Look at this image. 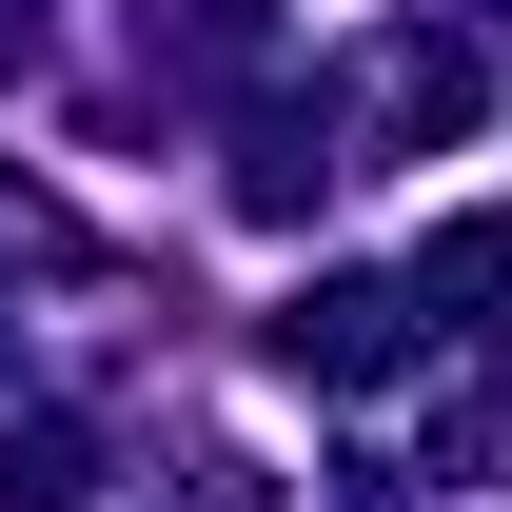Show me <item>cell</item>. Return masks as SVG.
Listing matches in <instances>:
<instances>
[{"label": "cell", "mask_w": 512, "mask_h": 512, "mask_svg": "<svg viewBox=\"0 0 512 512\" xmlns=\"http://www.w3.org/2000/svg\"><path fill=\"white\" fill-rule=\"evenodd\" d=\"M79 493H99V453H79V434H60V414H40V434L0 453V512H79Z\"/></svg>", "instance_id": "obj_2"}, {"label": "cell", "mask_w": 512, "mask_h": 512, "mask_svg": "<svg viewBox=\"0 0 512 512\" xmlns=\"http://www.w3.org/2000/svg\"><path fill=\"white\" fill-rule=\"evenodd\" d=\"M434 296H453L473 335H512V237H473V217H453V237H434Z\"/></svg>", "instance_id": "obj_3"}, {"label": "cell", "mask_w": 512, "mask_h": 512, "mask_svg": "<svg viewBox=\"0 0 512 512\" xmlns=\"http://www.w3.org/2000/svg\"><path fill=\"white\" fill-rule=\"evenodd\" d=\"M296 375H394V296H375V276L296 296Z\"/></svg>", "instance_id": "obj_1"}]
</instances>
